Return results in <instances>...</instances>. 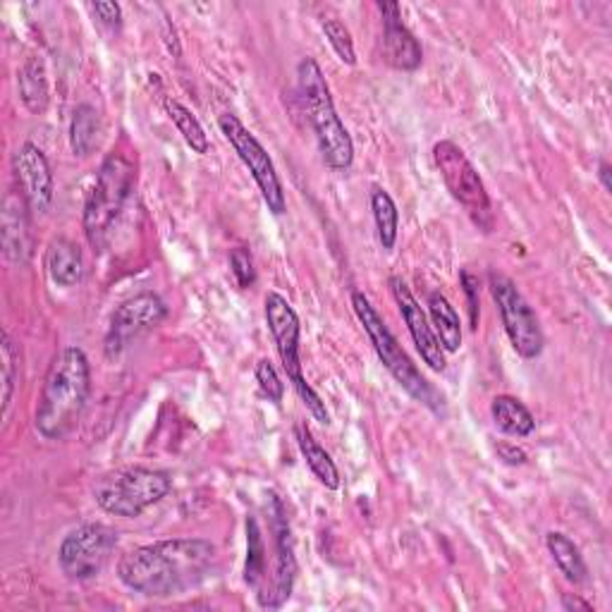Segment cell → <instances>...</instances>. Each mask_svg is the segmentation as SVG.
Returning a JSON list of instances; mask_svg holds the SVG:
<instances>
[{"label": "cell", "mask_w": 612, "mask_h": 612, "mask_svg": "<svg viewBox=\"0 0 612 612\" xmlns=\"http://www.w3.org/2000/svg\"><path fill=\"white\" fill-rule=\"evenodd\" d=\"M488 285H490V295L496 299L500 311L503 328L507 337H510V345L515 347L517 355L522 359H539L545 345V337L541 331V323L536 314H533V309L529 307L524 295L519 292L515 280L496 270H490Z\"/></svg>", "instance_id": "30bf717a"}, {"label": "cell", "mask_w": 612, "mask_h": 612, "mask_svg": "<svg viewBox=\"0 0 612 612\" xmlns=\"http://www.w3.org/2000/svg\"><path fill=\"white\" fill-rule=\"evenodd\" d=\"M297 86L311 129H314L323 163L335 173L349 171L351 163H355V141H351L345 123L335 111L331 86L325 82L321 65L314 58L307 56L297 62Z\"/></svg>", "instance_id": "3957f363"}, {"label": "cell", "mask_w": 612, "mask_h": 612, "mask_svg": "<svg viewBox=\"0 0 612 612\" xmlns=\"http://www.w3.org/2000/svg\"><path fill=\"white\" fill-rule=\"evenodd\" d=\"M371 213L376 223V234L385 252H393L397 244V232H400V211L395 199L383 187L371 189Z\"/></svg>", "instance_id": "cb8c5ba5"}, {"label": "cell", "mask_w": 612, "mask_h": 612, "mask_svg": "<svg viewBox=\"0 0 612 612\" xmlns=\"http://www.w3.org/2000/svg\"><path fill=\"white\" fill-rule=\"evenodd\" d=\"M117 549V531L106 524H84L70 531L58 549L60 571L72 581L99 577Z\"/></svg>", "instance_id": "8fae6325"}, {"label": "cell", "mask_w": 612, "mask_h": 612, "mask_svg": "<svg viewBox=\"0 0 612 612\" xmlns=\"http://www.w3.org/2000/svg\"><path fill=\"white\" fill-rule=\"evenodd\" d=\"M0 361H3V419L10 416L12 397H15V388L20 381V351L12 343V337L8 331L0 335Z\"/></svg>", "instance_id": "83f0119b"}, {"label": "cell", "mask_w": 612, "mask_h": 612, "mask_svg": "<svg viewBox=\"0 0 612 612\" xmlns=\"http://www.w3.org/2000/svg\"><path fill=\"white\" fill-rule=\"evenodd\" d=\"M89 10L94 12L101 24H106L108 30L123 27V8L117 3H91Z\"/></svg>", "instance_id": "d6a6232c"}, {"label": "cell", "mask_w": 612, "mask_h": 612, "mask_svg": "<svg viewBox=\"0 0 612 612\" xmlns=\"http://www.w3.org/2000/svg\"><path fill=\"white\" fill-rule=\"evenodd\" d=\"M91 395V363L82 347H62L54 357L44 379L36 405V431L46 440H62L82 412Z\"/></svg>", "instance_id": "7a4b0ae2"}, {"label": "cell", "mask_w": 612, "mask_h": 612, "mask_svg": "<svg viewBox=\"0 0 612 612\" xmlns=\"http://www.w3.org/2000/svg\"><path fill=\"white\" fill-rule=\"evenodd\" d=\"M27 211L32 208L18 194H8L3 208V252L15 264H27L32 256V232Z\"/></svg>", "instance_id": "e0dca14e"}, {"label": "cell", "mask_w": 612, "mask_h": 612, "mask_svg": "<svg viewBox=\"0 0 612 612\" xmlns=\"http://www.w3.org/2000/svg\"><path fill=\"white\" fill-rule=\"evenodd\" d=\"M545 549H549L555 567L559 569V575H563L569 584L581 586L589 581V567L584 563L579 545L571 541L567 533L551 531L549 536H545Z\"/></svg>", "instance_id": "7402d4cb"}, {"label": "cell", "mask_w": 612, "mask_h": 612, "mask_svg": "<svg viewBox=\"0 0 612 612\" xmlns=\"http://www.w3.org/2000/svg\"><path fill=\"white\" fill-rule=\"evenodd\" d=\"M163 106H165V113L171 115V120L175 123L182 139L187 141V147L199 155L208 153V149H211V141H208V135L204 132L199 117L194 115L187 106H182V103L175 99H165Z\"/></svg>", "instance_id": "484cf974"}, {"label": "cell", "mask_w": 612, "mask_h": 612, "mask_svg": "<svg viewBox=\"0 0 612 612\" xmlns=\"http://www.w3.org/2000/svg\"><path fill=\"white\" fill-rule=\"evenodd\" d=\"M295 438H297L299 452H302L311 474L319 478V484L328 490L340 488V472H337L333 458L325 452V448L314 438V434H311V428L304 422L295 424Z\"/></svg>", "instance_id": "ac0fdd59"}, {"label": "cell", "mask_w": 612, "mask_h": 612, "mask_svg": "<svg viewBox=\"0 0 612 612\" xmlns=\"http://www.w3.org/2000/svg\"><path fill=\"white\" fill-rule=\"evenodd\" d=\"M273 533H276V577H273L270 593H266L258 605L262 608H280L290 601L295 581H297V557L292 545L290 522L285 517V507L280 498L273 496Z\"/></svg>", "instance_id": "9a60e30c"}, {"label": "cell", "mask_w": 612, "mask_h": 612, "mask_svg": "<svg viewBox=\"0 0 612 612\" xmlns=\"http://www.w3.org/2000/svg\"><path fill=\"white\" fill-rule=\"evenodd\" d=\"M171 490L173 478L165 472L147 466H129L103 476L94 488V498L103 512L123 519H137L151 505L168 498Z\"/></svg>", "instance_id": "52a82bcc"}, {"label": "cell", "mask_w": 612, "mask_h": 612, "mask_svg": "<svg viewBox=\"0 0 612 612\" xmlns=\"http://www.w3.org/2000/svg\"><path fill=\"white\" fill-rule=\"evenodd\" d=\"M218 125H220V132H223L226 139L230 141L234 153H238L240 161L246 165V171L252 173L258 192H262V199L268 206V211L273 216H282L288 211V199H285L280 175L266 147L256 139L254 132H250V129L244 127V123L238 115L223 113L218 117Z\"/></svg>", "instance_id": "9c48e42d"}, {"label": "cell", "mask_w": 612, "mask_h": 612, "mask_svg": "<svg viewBox=\"0 0 612 612\" xmlns=\"http://www.w3.org/2000/svg\"><path fill=\"white\" fill-rule=\"evenodd\" d=\"M266 579V545L262 529L254 517L246 519V565H244V584L250 589H258Z\"/></svg>", "instance_id": "4316f807"}, {"label": "cell", "mask_w": 612, "mask_h": 612, "mask_svg": "<svg viewBox=\"0 0 612 612\" xmlns=\"http://www.w3.org/2000/svg\"><path fill=\"white\" fill-rule=\"evenodd\" d=\"M563 608H565L567 612H571V610L591 612V610H593V605H591V603H586V601H581L579 596H571V593H565V596H563Z\"/></svg>", "instance_id": "e575fe53"}, {"label": "cell", "mask_w": 612, "mask_h": 612, "mask_svg": "<svg viewBox=\"0 0 612 612\" xmlns=\"http://www.w3.org/2000/svg\"><path fill=\"white\" fill-rule=\"evenodd\" d=\"M490 416L498 431L512 438H527L536 431V419L522 400L512 395H498L490 402Z\"/></svg>", "instance_id": "ffe728a7"}, {"label": "cell", "mask_w": 612, "mask_h": 612, "mask_svg": "<svg viewBox=\"0 0 612 612\" xmlns=\"http://www.w3.org/2000/svg\"><path fill=\"white\" fill-rule=\"evenodd\" d=\"M256 383L258 390H262V395L273 402V405H280L282 397H285V383L280 381V376L276 371V367L268 359H262L256 363Z\"/></svg>", "instance_id": "f546056e"}, {"label": "cell", "mask_w": 612, "mask_h": 612, "mask_svg": "<svg viewBox=\"0 0 612 612\" xmlns=\"http://www.w3.org/2000/svg\"><path fill=\"white\" fill-rule=\"evenodd\" d=\"M323 34L328 38V44L333 46L335 56L340 58L349 68H355L357 65V50H355V42H351V34L345 27L340 20H323Z\"/></svg>", "instance_id": "f1b7e54d"}, {"label": "cell", "mask_w": 612, "mask_h": 612, "mask_svg": "<svg viewBox=\"0 0 612 612\" xmlns=\"http://www.w3.org/2000/svg\"><path fill=\"white\" fill-rule=\"evenodd\" d=\"M388 288L393 292L395 304L402 314V321L407 323V331L412 335V340L419 349V355L424 359V363H428V369L434 371H446V349L440 347L438 335L431 325V319H428L426 311L422 309V304L416 302L414 292L409 290V285L402 280L400 276H390Z\"/></svg>", "instance_id": "4fadbf2b"}, {"label": "cell", "mask_w": 612, "mask_h": 612, "mask_svg": "<svg viewBox=\"0 0 612 612\" xmlns=\"http://www.w3.org/2000/svg\"><path fill=\"white\" fill-rule=\"evenodd\" d=\"M428 316L440 340V347L454 355L462 347V321L458 311L450 304V299L440 292H431L428 297Z\"/></svg>", "instance_id": "603a6c76"}, {"label": "cell", "mask_w": 612, "mask_h": 612, "mask_svg": "<svg viewBox=\"0 0 612 612\" xmlns=\"http://www.w3.org/2000/svg\"><path fill=\"white\" fill-rule=\"evenodd\" d=\"M99 137H101L99 113L94 106L82 103V106H77V111L72 115V123H70L72 153L80 155V159H86V155L94 153V149L99 147Z\"/></svg>", "instance_id": "d4e9b609"}, {"label": "cell", "mask_w": 612, "mask_h": 612, "mask_svg": "<svg viewBox=\"0 0 612 612\" xmlns=\"http://www.w3.org/2000/svg\"><path fill=\"white\" fill-rule=\"evenodd\" d=\"M498 450V458L505 462V464H510V466H522L527 464V452L522 448H517L512 446V442H498L496 446Z\"/></svg>", "instance_id": "836d02e7"}, {"label": "cell", "mask_w": 612, "mask_h": 612, "mask_svg": "<svg viewBox=\"0 0 612 612\" xmlns=\"http://www.w3.org/2000/svg\"><path fill=\"white\" fill-rule=\"evenodd\" d=\"M351 309H355L359 323L363 325V331H367L376 355H379L381 363L388 369V373L397 381V385L405 390L409 397H414L416 402H422L424 407L431 409L434 414H446V397H442L431 385V381H428L426 376L416 369V363L412 361L407 351L402 349V345L397 343L393 331L388 328L383 316L369 302V297L359 290L351 292Z\"/></svg>", "instance_id": "277c9868"}, {"label": "cell", "mask_w": 612, "mask_h": 612, "mask_svg": "<svg viewBox=\"0 0 612 612\" xmlns=\"http://www.w3.org/2000/svg\"><path fill=\"white\" fill-rule=\"evenodd\" d=\"M264 311H266V323L268 331L273 335V343H276L278 357L285 373H288L290 383L295 385L299 400L304 402L307 409L311 412V416L323 426L331 424V412L325 409V402L321 400V395L311 388L304 379L302 371V357H299V340H302V325H299V316L297 311L292 309V304L285 299L280 292H268L266 302H264Z\"/></svg>", "instance_id": "8992f818"}, {"label": "cell", "mask_w": 612, "mask_h": 612, "mask_svg": "<svg viewBox=\"0 0 612 612\" xmlns=\"http://www.w3.org/2000/svg\"><path fill=\"white\" fill-rule=\"evenodd\" d=\"M462 290L466 295V304H469V325L472 331L478 328V316H481V307H478V278L474 276L472 270H462Z\"/></svg>", "instance_id": "1f68e13d"}, {"label": "cell", "mask_w": 612, "mask_h": 612, "mask_svg": "<svg viewBox=\"0 0 612 612\" xmlns=\"http://www.w3.org/2000/svg\"><path fill=\"white\" fill-rule=\"evenodd\" d=\"M12 168H15V177L24 201H27L34 213H46L50 204H54L56 194L54 171H50L46 153L32 145V141H24L18 153L12 155Z\"/></svg>", "instance_id": "5bb4252c"}, {"label": "cell", "mask_w": 612, "mask_h": 612, "mask_svg": "<svg viewBox=\"0 0 612 612\" xmlns=\"http://www.w3.org/2000/svg\"><path fill=\"white\" fill-rule=\"evenodd\" d=\"M230 270L234 280L242 290H250L254 288L256 282V268H254V258L250 254V250H244V246H238V250H232L230 254Z\"/></svg>", "instance_id": "4dcf8cb0"}, {"label": "cell", "mask_w": 612, "mask_h": 612, "mask_svg": "<svg viewBox=\"0 0 612 612\" xmlns=\"http://www.w3.org/2000/svg\"><path fill=\"white\" fill-rule=\"evenodd\" d=\"M46 268H48L50 280L60 285V288H74V285L80 282L84 276V262H82L80 246L65 238L54 240L46 254Z\"/></svg>", "instance_id": "d6986e66"}, {"label": "cell", "mask_w": 612, "mask_h": 612, "mask_svg": "<svg viewBox=\"0 0 612 612\" xmlns=\"http://www.w3.org/2000/svg\"><path fill=\"white\" fill-rule=\"evenodd\" d=\"M379 10L383 15V60L400 72L419 70L424 50L402 22V8L397 3H379Z\"/></svg>", "instance_id": "2e32d148"}, {"label": "cell", "mask_w": 612, "mask_h": 612, "mask_svg": "<svg viewBox=\"0 0 612 612\" xmlns=\"http://www.w3.org/2000/svg\"><path fill=\"white\" fill-rule=\"evenodd\" d=\"M598 180H601V185L605 192H612V182H610V163L608 161H601V165H598Z\"/></svg>", "instance_id": "d590c367"}, {"label": "cell", "mask_w": 612, "mask_h": 612, "mask_svg": "<svg viewBox=\"0 0 612 612\" xmlns=\"http://www.w3.org/2000/svg\"><path fill=\"white\" fill-rule=\"evenodd\" d=\"M434 161L450 197L464 208L478 230L493 232V228H496V211H493L484 180H481L474 163L469 161V155L454 141L442 139L434 147Z\"/></svg>", "instance_id": "ba28073f"}, {"label": "cell", "mask_w": 612, "mask_h": 612, "mask_svg": "<svg viewBox=\"0 0 612 612\" xmlns=\"http://www.w3.org/2000/svg\"><path fill=\"white\" fill-rule=\"evenodd\" d=\"M168 316V307L159 295L141 292L125 299V302L113 311L111 328L106 335V355L120 357L123 351L132 345L137 337L159 328Z\"/></svg>", "instance_id": "7c38bea8"}, {"label": "cell", "mask_w": 612, "mask_h": 612, "mask_svg": "<svg viewBox=\"0 0 612 612\" xmlns=\"http://www.w3.org/2000/svg\"><path fill=\"white\" fill-rule=\"evenodd\" d=\"M218 549L206 539H168L137 545L117 563L125 589L147 598H171L211 577Z\"/></svg>", "instance_id": "6da1fadb"}, {"label": "cell", "mask_w": 612, "mask_h": 612, "mask_svg": "<svg viewBox=\"0 0 612 612\" xmlns=\"http://www.w3.org/2000/svg\"><path fill=\"white\" fill-rule=\"evenodd\" d=\"M135 165L123 153H111L108 159L101 163L82 216L84 234L96 252L106 246L115 220L135 189Z\"/></svg>", "instance_id": "5b68a950"}, {"label": "cell", "mask_w": 612, "mask_h": 612, "mask_svg": "<svg viewBox=\"0 0 612 612\" xmlns=\"http://www.w3.org/2000/svg\"><path fill=\"white\" fill-rule=\"evenodd\" d=\"M18 91L24 108L34 115H42L48 111L50 103V86L48 72L42 58H30L18 72Z\"/></svg>", "instance_id": "44dd1931"}]
</instances>
